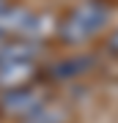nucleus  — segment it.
<instances>
[{
    "mask_svg": "<svg viewBox=\"0 0 118 123\" xmlns=\"http://www.w3.org/2000/svg\"><path fill=\"white\" fill-rule=\"evenodd\" d=\"M107 22H110V6L99 3V0H88V3L77 6L61 22L58 36L63 44L77 47V44H85L88 38H93L96 33H102Z\"/></svg>",
    "mask_w": 118,
    "mask_h": 123,
    "instance_id": "1",
    "label": "nucleus"
},
{
    "mask_svg": "<svg viewBox=\"0 0 118 123\" xmlns=\"http://www.w3.org/2000/svg\"><path fill=\"white\" fill-rule=\"evenodd\" d=\"M49 30H52V19L41 17V14H33L22 6H11V3H6L0 8V38L19 36V38L41 41Z\"/></svg>",
    "mask_w": 118,
    "mask_h": 123,
    "instance_id": "2",
    "label": "nucleus"
},
{
    "mask_svg": "<svg viewBox=\"0 0 118 123\" xmlns=\"http://www.w3.org/2000/svg\"><path fill=\"white\" fill-rule=\"evenodd\" d=\"M47 90L41 85H22L14 90H3L0 96V112L8 118H25L33 110H39L41 104H47Z\"/></svg>",
    "mask_w": 118,
    "mask_h": 123,
    "instance_id": "3",
    "label": "nucleus"
},
{
    "mask_svg": "<svg viewBox=\"0 0 118 123\" xmlns=\"http://www.w3.org/2000/svg\"><path fill=\"white\" fill-rule=\"evenodd\" d=\"M39 74V66L33 60H11L0 63V90H14L22 85H30V79Z\"/></svg>",
    "mask_w": 118,
    "mask_h": 123,
    "instance_id": "4",
    "label": "nucleus"
},
{
    "mask_svg": "<svg viewBox=\"0 0 118 123\" xmlns=\"http://www.w3.org/2000/svg\"><path fill=\"white\" fill-rule=\"evenodd\" d=\"M93 66H96L93 55H77V57H63V60L52 63L47 74L52 77V82H69V79H77V77L88 74Z\"/></svg>",
    "mask_w": 118,
    "mask_h": 123,
    "instance_id": "5",
    "label": "nucleus"
},
{
    "mask_svg": "<svg viewBox=\"0 0 118 123\" xmlns=\"http://www.w3.org/2000/svg\"><path fill=\"white\" fill-rule=\"evenodd\" d=\"M22 123H69V110L61 104H41L39 110L25 115Z\"/></svg>",
    "mask_w": 118,
    "mask_h": 123,
    "instance_id": "6",
    "label": "nucleus"
},
{
    "mask_svg": "<svg viewBox=\"0 0 118 123\" xmlns=\"http://www.w3.org/2000/svg\"><path fill=\"white\" fill-rule=\"evenodd\" d=\"M107 47L113 49V52H118V27H115V33L110 36V41H107Z\"/></svg>",
    "mask_w": 118,
    "mask_h": 123,
    "instance_id": "7",
    "label": "nucleus"
},
{
    "mask_svg": "<svg viewBox=\"0 0 118 123\" xmlns=\"http://www.w3.org/2000/svg\"><path fill=\"white\" fill-rule=\"evenodd\" d=\"M6 3H8V0H0V8H3V6H6Z\"/></svg>",
    "mask_w": 118,
    "mask_h": 123,
    "instance_id": "8",
    "label": "nucleus"
}]
</instances>
